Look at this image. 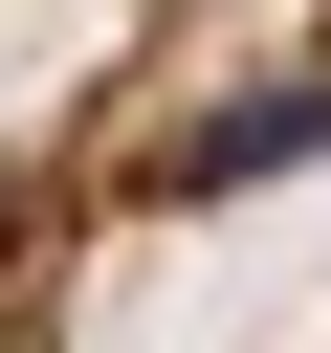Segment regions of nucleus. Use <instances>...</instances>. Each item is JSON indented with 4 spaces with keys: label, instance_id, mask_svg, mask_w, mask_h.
Returning a JSON list of instances; mask_svg holds the SVG:
<instances>
[{
    "label": "nucleus",
    "instance_id": "nucleus-1",
    "mask_svg": "<svg viewBox=\"0 0 331 353\" xmlns=\"http://www.w3.org/2000/svg\"><path fill=\"white\" fill-rule=\"evenodd\" d=\"M309 132H331V88H243V110H199V132H177V199H243V176H287Z\"/></svg>",
    "mask_w": 331,
    "mask_h": 353
}]
</instances>
